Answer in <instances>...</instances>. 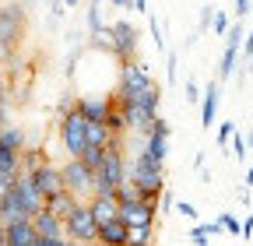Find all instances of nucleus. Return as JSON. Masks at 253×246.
Returning <instances> with one entry per match:
<instances>
[{"instance_id":"obj_1","label":"nucleus","mask_w":253,"mask_h":246,"mask_svg":"<svg viewBox=\"0 0 253 246\" xmlns=\"http://www.w3.org/2000/svg\"><path fill=\"white\" fill-rule=\"evenodd\" d=\"M25 21H28V7L21 0H7L0 4V56H11L25 36Z\"/></svg>"},{"instance_id":"obj_2","label":"nucleus","mask_w":253,"mask_h":246,"mask_svg":"<svg viewBox=\"0 0 253 246\" xmlns=\"http://www.w3.org/2000/svg\"><path fill=\"white\" fill-rule=\"evenodd\" d=\"M106 36H109V53L116 64H130V60H137V49H141V32H137V25L130 21H113L106 25Z\"/></svg>"},{"instance_id":"obj_3","label":"nucleus","mask_w":253,"mask_h":246,"mask_svg":"<svg viewBox=\"0 0 253 246\" xmlns=\"http://www.w3.org/2000/svg\"><path fill=\"white\" fill-rule=\"evenodd\" d=\"M151 67L144 64V60H130V64H120V78H116V88H113V99L116 102H126L141 95L144 88H151Z\"/></svg>"},{"instance_id":"obj_4","label":"nucleus","mask_w":253,"mask_h":246,"mask_svg":"<svg viewBox=\"0 0 253 246\" xmlns=\"http://www.w3.org/2000/svg\"><path fill=\"white\" fill-rule=\"evenodd\" d=\"M95 236H99V222L91 218L88 201H78V204H74V211L67 214V218H63V239L95 246Z\"/></svg>"},{"instance_id":"obj_5","label":"nucleus","mask_w":253,"mask_h":246,"mask_svg":"<svg viewBox=\"0 0 253 246\" xmlns=\"http://www.w3.org/2000/svg\"><path fill=\"white\" fill-rule=\"evenodd\" d=\"M60 172H63V190H71L78 201H91L95 197V172L81 159H67L60 165Z\"/></svg>"},{"instance_id":"obj_6","label":"nucleus","mask_w":253,"mask_h":246,"mask_svg":"<svg viewBox=\"0 0 253 246\" xmlns=\"http://www.w3.org/2000/svg\"><path fill=\"white\" fill-rule=\"evenodd\" d=\"M60 141H63L67 159H81V155H84L88 137H84V116H81L78 109L60 113Z\"/></svg>"},{"instance_id":"obj_7","label":"nucleus","mask_w":253,"mask_h":246,"mask_svg":"<svg viewBox=\"0 0 253 246\" xmlns=\"http://www.w3.org/2000/svg\"><path fill=\"white\" fill-rule=\"evenodd\" d=\"M169 137H172L169 120H162V116H158V120L151 123V127H148L144 134H137V148H141V151H148L151 159L166 162V159H169Z\"/></svg>"},{"instance_id":"obj_8","label":"nucleus","mask_w":253,"mask_h":246,"mask_svg":"<svg viewBox=\"0 0 253 246\" xmlns=\"http://www.w3.org/2000/svg\"><path fill=\"white\" fill-rule=\"evenodd\" d=\"M7 194H11L14 204L25 211V218H32V214H39V211H42V194L36 190V183H32L28 172H18V176H14V183H11V190H7Z\"/></svg>"},{"instance_id":"obj_9","label":"nucleus","mask_w":253,"mask_h":246,"mask_svg":"<svg viewBox=\"0 0 253 246\" xmlns=\"http://www.w3.org/2000/svg\"><path fill=\"white\" fill-rule=\"evenodd\" d=\"M225 53H221V64H218V81H229L236 74V60H239V49H243V36H246V28H243V18L236 25H229V32H225Z\"/></svg>"},{"instance_id":"obj_10","label":"nucleus","mask_w":253,"mask_h":246,"mask_svg":"<svg viewBox=\"0 0 253 246\" xmlns=\"http://www.w3.org/2000/svg\"><path fill=\"white\" fill-rule=\"evenodd\" d=\"M158 218V201H130L120 204V222L123 225H155Z\"/></svg>"},{"instance_id":"obj_11","label":"nucleus","mask_w":253,"mask_h":246,"mask_svg":"<svg viewBox=\"0 0 253 246\" xmlns=\"http://www.w3.org/2000/svg\"><path fill=\"white\" fill-rule=\"evenodd\" d=\"M28 176H32V183H36V190L42 194V201L63 190V172H60V165H53V162L39 165L36 172H28Z\"/></svg>"},{"instance_id":"obj_12","label":"nucleus","mask_w":253,"mask_h":246,"mask_svg":"<svg viewBox=\"0 0 253 246\" xmlns=\"http://www.w3.org/2000/svg\"><path fill=\"white\" fill-rule=\"evenodd\" d=\"M218 106H221V81H208L204 95H201V130H211L218 120Z\"/></svg>"},{"instance_id":"obj_13","label":"nucleus","mask_w":253,"mask_h":246,"mask_svg":"<svg viewBox=\"0 0 253 246\" xmlns=\"http://www.w3.org/2000/svg\"><path fill=\"white\" fill-rule=\"evenodd\" d=\"M116 106L113 95H74V109L84 120H106V113Z\"/></svg>"},{"instance_id":"obj_14","label":"nucleus","mask_w":253,"mask_h":246,"mask_svg":"<svg viewBox=\"0 0 253 246\" xmlns=\"http://www.w3.org/2000/svg\"><path fill=\"white\" fill-rule=\"evenodd\" d=\"M32 229H36L39 236H46V239H60L63 236V222L56 218V214H49L46 207L39 214H32Z\"/></svg>"},{"instance_id":"obj_15","label":"nucleus","mask_w":253,"mask_h":246,"mask_svg":"<svg viewBox=\"0 0 253 246\" xmlns=\"http://www.w3.org/2000/svg\"><path fill=\"white\" fill-rule=\"evenodd\" d=\"M36 239H39V232L32 229V222H14V225H7V236H4L7 246H36Z\"/></svg>"},{"instance_id":"obj_16","label":"nucleus","mask_w":253,"mask_h":246,"mask_svg":"<svg viewBox=\"0 0 253 246\" xmlns=\"http://www.w3.org/2000/svg\"><path fill=\"white\" fill-rule=\"evenodd\" d=\"M74 204H78V197H74L71 190H60V194H53V197H46V201H42V207H46L49 214H56L60 222L74 211Z\"/></svg>"},{"instance_id":"obj_17","label":"nucleus","mask_w":253,"mask_h":246,"mask_svg":"<svg viewBox=\"0 0 253 246\" xmlns=\"http://www.w3.org/2000/svg\"><path fill=\"white\" fill-rule=\"evenodd\" d=\"M95 243H102V246H123V243H126V225H123L120 218L102 222V225H99V236H95Z\"/></svg>"},{"instance_id":"obj_18","label":"nucleus","mask_w":253,"mask_h":246,"mask_svg":"<svg viewBox=\"0 0 253 246\" xmlns=\"http://www.w3.org/2000/svg\"><path fill=\"white\" fill-rule=\"evenodd\" d=\"M88 207H91V218L95 222H113V218H120V204H116V197H91L88 201Z\"/></svg>"},{"instance_id":"obj_19","label":"nucleus","mask_w":253,"mask_h":246,"mask_svg":"<svg viewBox=\"0 0 253 246\" xmlns=\"http://www.w3.org/2000/svg\"><path fill=\"white\" fill-rule=\"evenodd\" d=\"M0 148H7V151H25L28 148V137L18 123H4L0 127Z\"/></svg>"},{"instance_id":"obj_20","label":"nucleus","mask_w":253,"mask_h":246,"mask_svg":"<svg viewBox=\"0 0 253 246\" xmlns=\"http://www.w3.org/2000/svg\"><path fill=\"white\" fill-rule=\"evenodd\" d=\"M84 28H88V36H99L102 32V0H88V14H84Z\"/></svg>"},{"instance_id":"obj_21","label":"nucleus","mask_w":253,"mask_h":246,"mask_svg":"<svg viewBox=\"0 0 253 246\" xmlns=\"http://www.w3.org/2000/svg\"><path fill=\"white\" fill-rule=\"evenodd\" d=\"M49 159H46V151L42 148H25L21 151V172H36L39 165H46Z\"/></svg>"},{"instance_id":"obj_22","label":"nucleus","mask_w":253,"mask_h":246,"mask_svg":"<svg viewBox=\"0 0 253 246\" xmlns=\"http://www.w3.org/2000/svg\"><path fill=\"white\" fill-rule=\"evenodd\" d=\"M21 172V151L0 148V176H18Z\"/></svg>"},{"instance_id":"obj_23","label":"nucleus","mask_w":253,"mask_h":246,"mask_svg":"<svg viewBox=\"0 0 253 246\" xmlns=\"http://www.w3.org/2000/svg\"><path fill=\"white\" fill-rule=\"evenodd\" d=\"M126 243L151 246L155 243V225H126Z\"/></svg>"},{"instance_id":"obj_24","label":"nucleus","mask_w":253,"mask_h":246,"mask_svg":"<svg viewBox=\"0 0 253 246\" xmlns=\"http://www.w3.org/2000/svg\"><path fill=\"white\" fill-rule=\"evenodd\" d=\"M102 123L109 127V134H116V137H126V134H130V130H126V120H123V109H120V106H113Z\"/></svg>"},{"instance_id":"obj_25","label":"nucleus","mask_w":253,"mask_h":246,"mask_svg":"<svg viewBox=\"0 0 253 246\" xmlns=\"http://www.w3.org/2000/svg\"><path fill=\"white\" fill-rule=\"evenodd\" d=\"M130 201H144V197H141V190L134 187L130 179H123L120 190H116V204H130Z\"/></svg>"},{"instance_id":"obj_26","label":"nucleus","mask_w":253,"mask_h":246,"mask_svg":"<svg viewBox=\"0 0 253 246\" xmlns=\"http://www.w3.org/2000/svg\"><path fill=\"white\" fill-rule=\"evenodd\" d=\"M81 162H84V165H88V169L95 172V169H99V165L106 162V148H95V144H91V148H84V155H81Z\"/></svg>"},{"instance_id":"obj_27","label":"nucleus","mask_w":253,"mask_h":246,"mask_svg":"<svg viewBox=\"0 0 253 246\" xmlns=\"http://www.w3.org/2000/svg\"><path fill=\"white\" fill-rule=\"evenodd\" d=\"M239 53H243V64H246V67L239 71V81H243V78H246V71L253 67V28L243 36V49H239Z\"/></svg>"},{"instance_id":"obj_28","label":"nucleus","mask_w":253,"mask_h":246,"mask_svg":"<svg viewBox=\"0 0 253 246\" xmlns=\"http://www.w3.org/2000/svg\"><path fill=\"white\" fill-rule=\"evenodd\" d=\"M166 78L176 84L179 81V49H169L166 53Z\"/></svg>"},{"instance_id":"obj_29","label":"nucleus","mask_w":253,"mask_h":246,"mask_svg":"<svg viewBox=\"0 0 253 246\" xmlns=\"http://www.w3.org/2000/svg\"><path fill=\"white\" fill-rule=\"evenodd\" d=\"M218 222H221V229H225L229 236H239V232H243V222L236 218L232 211H221V214H218Z\"/></svg>"},{"instance_id":"obj_30","label":"nucleus","mask_w":253,"mask_h":246,"mask_svg":"<svg viewBox=\"0 0 253 246\" xmlns=\"http://www.w3.org/2000/svg\"><path fill=\"white\" fill-rule=\"evenodd\" d=\"M232 134H236V123H232V120H225V123H218V134H214V141H218V148H229V141H232Z\"/></svg>"},{"instance_id":"obj_31","label":"nucleus","mask_w":253,"mask_h":246,"mask_svg":"<svg viewBox=\"0 0 253 246\" xmlns=\"http://www.w3.org/2000/svg\"><path fill=\"white\" fill-rule=\"evenodd\" d=\"M232 155H236V162H246V155H250V148H246V134H232Z\"/></svg>"},{"instance_id":"obj_32","label":"nucleus","mask_w":253,"mask_h":246,"mask_svg":"<svg viewBox=\"0 0 253 246\" xmlns=\"http://www.w3.org/2000/svg\"><path fill=\"white\" fill-rule=\"evenodd\" d=\"M183 95H186V102H190V106H197V102H201V88H197V81H194V78H186Z\"/></svg>"},{"instance_id":"obj_33","label":"nucleus","mask_w":253,"mask_h":246,"mask_svg":"<svg viewBox=\"0 0 253 246\" xmlns=\"http://www.w3.org/2000/svg\"><path fill=\"white\" fill-rule=\"evenodd\" d=\"M211 28H214V32H218V36H225V32H229V14L214 7V18H211Z\"/></svg>"},{"instance_id":"obj_34","label":"nucleus","mask_w":253,"mask_h":246,"mask_svg":"<svg viewBox=\"0 0 253 246\" xmlns=\"http://www.w3.org/2000/svg\"><path fill=\"white\" fill-rule=\"evenodd\" d=\"M190 243H194V246H208V243H211V236L204 232V225H201V222L190 229Z\"/></svg>"},{"instance_id":"obj_35","label":"nucleus","mask_w":253,"mask_h":246,"mask_svg":"<svg viewBox=\"0 0 253 246\" xmlns=\"http://www.w3.org/2000/svg\"><path fill=\"white\" fill-rule=\"evenodd\" d=\"M176 211L183 214V218H190V222H197V218H201V211L190 204V201H179V204H176Z\"/></svg>"},{"instance_id":"obj_36","label":"nucleus","mask_w":253,"mask_h":246,"mask_svg":"<svg viewBox=\"0 0 253 246\" xmlns=\"http://www.w3.org/2000/svg\"><path fill=\"white\" fill-rule=\"evenodd\" d=\"M211 18H214V7L208 4V7H201V21H197V36L201 32H208V28H211Z\"/></svg>"},{"instance_id":"obj_37","label":"nucleus","mask_w":253,"mask_h":246,"mask_svg":"<svg viewBox=\"0 0 253 246\" xmlns=\"http://www.w3.org/2000/svg\"><path fill=\"white\" fill-rule=\"evenodd\" d=\"M151 42H155V49H166V39H162V25H158V18H151Z\"/></svg>"},{"instance_id":"obj_38","label":"nucleus","mask_w":253,"mask_h":246,"mask_svg":"<svg viewBox=\"0 0 253 246\" xmlns=\"http://www.w3.org/2000/svg\"><path fill=\"white\" fill-rule=\"evenodd\" d=\"M239 239H253V214H246V218H243V232H239Z\"/></svg>"},{"instance_id":"obj_39","label":"nucleus","mask_w":253,"mask_h":246,"mask_svg":"<svg viewBox=\"0 0 253 246\" xmlns=\"http://www.w3.org/2000/svg\"><path fill=\"white\" fill-rule=\"evenodd\" d=\"M201 225H204V232H208V236H221V232H225L218 218H214V222H201Z\"/></svg>"},{"instance_id":"obj_40","label":"nucleus","mask_w":253,"mask_h":246,"mask_svg":"<svg viewBox=\"0 0 253 246\" xmlns=\"http://www.w3.org/2000/svg\"><path fill=\"white\" fill-rule=\"evenodd\" d=\"M232 7H236V18H246L250 14V0H232Z\"/></svg>"},{"instance_id":"obj_41","label":"nucleus","mask_w":253,"mask_h":246,"mask_svg":"<svg viewBox=\"0 0 253 246\" xmlns=\"http://www.w3.org/2000/svg\"><path fill=\"white\" fill-rule=\"evenodd\" d=\"M36 246H67V239H63V236H60V239H46V236H39Z\"/></svg>"},{"instance_id":"obj_42","label":"nucleus","mask_w":253,"mask_h":246,"mask_svg":"<svg viewBox=\"0 0 253 246\" xmlns=\"http://www.w3.org/2000/svg\"><path fill=\"white\" fill-rule=\"evenodd\" d=\"M113 7H120V11H134V0H109Z\"/></svg>"},{"instance_id":"obj_43","label":"nucleus","mask_w":253,"mask_h":246,"mask_svg":"<svg viewBox=\"0 0 253 246\" xmlns=\"http://www.w3.org/2000/svg\"><path fill=\"white\" fill-rule=\"evenodd\" d=\"M134 11H137V14H144V11H148V0H134Z\"/></svg>"},{"instance_id":"obj_44","label":"nucleus","mask_w":253,"mask_h":246,"mask_svg":"<svg viewBox=\"0 0 253 246\" xmlns=\"http://www.w3.org/2000/svg\"><path fill=\"white\" fill-rule=\"evenodd\" d=\"M243 183H246V190L253 187V169H246V179H243Z\"/></svg>"},{"instance_id":"obj_45","label":"nucleus","mask_w":253,"mask_h":246,"mask_svg":"<svg viewBox=\"0 0 253 246\" xmlns=\"http://www.w3.org/2000/svg\"><path fill=\"white\" fill-rule=\"evenodd\" d=\"M81 4V0H63V7H78Z\"/></svg>"},{"instance_id":"obj_46","label":"nucleus","mask_w":253,"mask_h":246,"mask_svg":"<svg viewBox=\"0 0 253 246\" xmlns=\"http://www.w3.org/2000/svg\"><path fill=\"white\" fill-rule=\"evenodd\" d=\"M246 148H250V151H253V130H250V134H246Z\"/></svg>"},{"instance_id":"obj_47","label":"nucleus","mask_w":253,"mask_h":246,"mask_svg":"<svg viewBox=\"0 0 253 246\" xmlns=\"http://www.w3.org/2000/svg\"><path fill=\"white\" fill-rule=\"evenodd\" d=\"M4 236H7V225H0V243H4Z\"/></svg>"},{"instance_id":"obj_48","label":"nucleus","mask_w":253,"mask_h":246,"mask_svg":"<svg viewBox=\"0 0 253 246\" xmlns=\"http://www.w3.org/2000/svg\"><path fill=\"white\" fill-rule=\"evenodd\" d=\"M21 4H25V7H32V4H39V0H21Z\"/></svg>"},{"instance_id":"obj_49","label":"nucleus","mask_w":253,"mask_h":246,"mask_svg":"<svg viewBox=\"0 0 253 246\" xmlns=\"http://www.w3.org/2000/svg\"><path fill=\"white\" fill-rule=\"evenodd\" d=\"M67 246H88V243H71V239H67Z\"/></svg>"},{"instance_id":"obj_50","label":"nucleus","mask_w":253,"mask_h":246,"mask_svg":"<svg viewBox=\"0 0 253 246\" xmlns=\"http://www.w3.org/2000/svg\"><path fill=\"white\" fill-rule=\"evenodd\" d=\"M95 246H102V243H95Z\"/></svg>"},{"instance_id":"obj_51","label":"nucleus","mask_w":253,"mask_h":246,"mask_svg":"<svg viewBox=\"0 0 253 246\" xmlns=\"http://www.w3.org/2000/svg\"><path fill=\"white\" fill-rule=\"evenodd\" d=\"M0 246H7V243H0Z\"/></svg>"}]
</instances>
